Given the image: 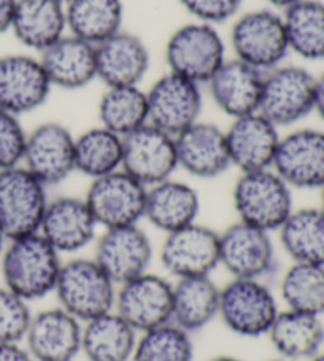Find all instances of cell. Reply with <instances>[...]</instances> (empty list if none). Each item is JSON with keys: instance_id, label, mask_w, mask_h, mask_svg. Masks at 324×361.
I'll list each match as a JSON object with an SVG mask.
<instances>
[{"instance_id": "6da1fadb", "label": "cell", "mask_w": 324, "mask_h": 361, "mask_svg": "<svg viewBox=\"0 0 324 361\" xmlns=\"http://www.w3.org/2000/svg\"><path fill=\"white\" fill-rule=\"evenodd\" d=\"M62 255L38 233L8 240L0 257L4 286L29 302L53 295Z\"/></svg>"}, {"instance_id": "7a4b0ae2", "label": "cell", "mask_w": 324, "mask_h": 361, "mask_svg": "<svg viewBox=\"0 0 324 361\" xmlns=\"http://www.w3.org/2000/svg\"><path fill=\"white\" fill-rule=\"evenodd\" d=\"M116 283L94 257L63 260L53 295L57 306L82 324L114 309Z\"/></svg>"}, {"instance_id": "3957f363", "label": "cell", "mask_w": 324, "mask_h": 361, "mask_svg": "<svg viewBox=\"0 0 324 361\" xmlns=\"http://www.w3.org/2000/svg\"><path fill=\"white\" fill-rule=\"evenodd\" d=\"M232 206L237 221L274 233L294 211L293 189L272 169L245 171L232 187Z\"/></svg>"}, {"instance_id": "277c9868", "label": "cell", "mask_w": 324, "mask_h": 361, "mask_svg": "<svg viewBox=\"0 0 324 361\" xmlns=\"http://www.w3.org/2000/svg\"><path fill=\"white\" fill-rule=\"evenodd\" d=\"M278 312L277 296L263 279L231 277L220 287L218 319L236 336H266Z\"/></svg>"}, {"instance_id": "5b68a950", "label": "cell", "mask_w": 324, "mask_h": 361, "mask_svg": "<svg viewBox=\"0 0 324 361\" xmlns=\"http://www.w3.org/2000/svg\"><path fill=\"white\" fill-rule=\"evenodd\" d=\"M168 72L206 85L226 61V44L216 25L189 23L177 27L165 47Z\"/></svg>"}, {"instance_id": "8992f818", "label": "cell", "mask_w": 324, "mask_h": 361, "mask_svg": "<svg viewBox=\"0 0 324 361\" xmlns=\"http://www.w3.org/2000/svg\"><path fill=\"white\" fill-rule=\"evenodd\" d=\"M235 57L259 72L282 66L289 54L287 32L280 13L254 10L239 16L230 32Z\"/></svg>"}, {"instance_id": "52a82bcc", "label": "cell", "mask_w": 324, "mask_h": 361, "mask_svg": "<svg viewBox=\"0 0 324 361\" xmlns=\"http://www.w3.org/2000/svg\"><path fill=\"white\" fill-rule=\"evenodd\" d=\"M48 202V187L23 165L0 170V230L6 240L37 233Z\"/></svg>"}, {"instance_id": "ba28073f", "label": "cell", "mask_w": 324, "mask_h": 361, "mask_svg": "<svg viewBox=\"0 0 324 361\" xmlns=\"http://www.w3.org/2000/svg\"><path fill=\"white\" fill-rule=\"evenodd\" d=\"M316 76L301 66H278L264 73L258 113L275 127L294 126L315 108Z\"/></svg>"}, {"instance_id": "9c48e42d", "label": "cell", "mask_w": 324, "mask_h": 361, "mask_svg": "<svg viewBox=\"0 0 324 361\" xmlns=\"http://www.w3.org/2000/svg\"><path fill=\"white\" fill-rule=\"evenodd\" d=\"M147 187L124 170L90 179L84 195L101 230L136 225L144 219Z\"/></svg>"}, {"instance_id": "30bf717a", "label": "cell", "mask_w": 324, "mask_h": 361, "mask_svg": "<svg viewBox=\"0 0 324 361\" xmlns=\"http://www.w3.org/2000/svg\"><path fill=\"white\" fill-rule=\"evenodd\" d=\"M114 311L138 333L168 324L173 314V281L147 271L119 283Z\"/></svg>"}, {"instance_id": "8fae6325", "label": "cell", "mask_w": 324, "mask_h": 361, "mask_svg": "<svg viewBox=\"0 0 324 361\" xmlns=\"http://www.w3.org/2000/svg\"><path fill=\"white\" fill-rule=\"evenodd\" d=\"M220 267L231 277L266 279L275 269V246L272 233L241 221L218 233Z\"/></svg>"}, {"instance_id": "7c38bea8", "label": "cell", "mask_w": 324, "mask_h": 361, "mask_svg": "<svg viewBox=\"0 0 324 361\" xmlns=\"http://www.w3.org/2000/svg\"><path fill=\"white\" fill-rule=\"evenodd\" d=\"M160 263L174 281L211 276L220 267L218 231L194 222L166 233L160 247Z\"/></svg>"}, {"instance_id": "4fadbf2b", "label": "cell", "mask_w": 324, "mask_h": 361, "mask_svg": "<svg viewBox=\"0 0 324 361\" xmlns=\"http://www.w3.org/2000/svg\"><path fill=\"white\" fill-rule=\"evenodd\" d=\"M149 124L176 137L203 111V90L190 80L168 72L146 90Z\"/></svg>"}, {"instance_id": "5bb4252c", "label": "cell", "mask_w": 324, "mask_h": 361, "mask_svg": "<svg viewBox=\"0 0 324 361\" xmlns=\"http://www.w3.org/2000/svg\"><path fill=\"white\" fill-rule=\"evenodd\" d=\"M21 165L49 187L75 171V135L62 122L48 121L27 132Z\"/></svg>"}, {"instance_id": "9a60e30c", "label": "cell", "mask_w": 324, "mask_h": 361, "mask_svg": "<svg viewBox=\"0 0 324 361\" xmlns=\"http://www.w3.org/2000/svg\"><path fill=\"white\" fill-rule=\"evenodd\" d=\"M94 244L95 262L118 286L151 271L154 246L139 224L101 230Z\"/></svg>"}, {"instance_id": "2e32d148", "label": "cell", "mask_w": 324, "mask_h": 361, "mask_svg": "<svg viewBox=\"0 0 324 361\" xmlns=\"http://www.w3.org/2000/svg\"><path fill=\"white\" fill-rule=\"evenodd\" d=\"M177 169L176 143L173 135L147 122L146 126L124 137L122 170L139 180L142 185L151 187L170 179Z\"/></svg>"}, {"instance_id": "e0dca14e", "label": "cell", "mask_w": 324, "mask_h": 361, "mask_svg": "<svg viewBox=\"0 0 324 361\" xmlns=\"http://www.w3.org/2000/svg\"><path fill=\"white\" fill-rule=\"evenodd\" d=\"M272 170L291 189H321L324 185V130L297 128L280 137Z\"/></svg>"}, {"instance_id": "ac0fdd59", "label": "cell", "mask_w": 324, "mask_h": 361, "mask_svg": "<svg viewBox=\"0 0 324 361\" xmlns=\"http://www.w3.org/2000/svg\"><path fill=\"white\" fill-rule=\"evenodd\" d=\"M51 89L53 86L38 57L29 54L0 57V109L21 118L43 106Z\"/></svg>"}, {"instance_id": "d6986e66", "label": "cell", "mask_w": 324, "mask_h": 361, "mask_svg": "<svg viewBox=\"0 0 324 361\" xmlns=\"http://www.w3.org/2000/svg\"><path fill=\"white\" fill-rule=\"evenodd\" d=\"M99 228L84 197L63 195L49 200L38 233L65 255L77 254L94 244Z\"/></svg>"}, {"instance_id": "ffe728a7", "label": "cell", "mask_w": 324, "mask_h": 361, "mask_svg": "<svg viewBox=\"0 0 324 361\" xmlns=\"http://www.w3.org/2000/svg\"><path fill=\"white\" fill-rule=\"evenodd\" d=\"M82 322L61 306L34 312L24 347L34 361H73L81 353Z\"/></svg>"}, {"instance_id": "44dd1931", "label": "cell", "mask_w": 324, "mask_h": 361, "mask_svg": "<svg viewBox=\"0 0 324 361\" xmlns=\"http://www.w3.org/2000/svg\"><path fill=\"white\" fill-rule=\"evenodd\" d=\"M177 166L193 178L213 179L231 169L225 130L198 121L174 137Z\"/></svg>"}, {"instance_id": "7402d4cb", "label": "cell", "mask_w": 324, "mask_h": 361, "mask_svg": "<svg viewBox=\"0 0 324 361\" xmlns=\"http://www.w3.org/2000/svg\"><path fill=\"white\" fill-rule=\"evenodd\" d=\"M231 160L241 173L272 169L280 132L261 113H251L231 121L225 130Z\"/></svg>"}, {"instance_id": "603a6c76", "label": "cell", "mask_w": 324, "mask_h": 361, "mask_svg": "<svg viewBox=\"0 0 324 361\" xmlns=\"http://www.w3.org/2000/svg\"><path fill=\"white\" fill-rule=\"evenodd\" d=\"M96 78L106 87L139 86L151 68V53L141 37L119 30L95 47Z\"/></svg>"}, {"instance_id": "cb8c5ba5", "label": "cell", "mask_w": 324, "mask_h": 361, "mask_svg": "<svg viewBox=\"0 0 324 361\" xmlns=\"http://www.w3.org/2000/svg\"><path fill=\"white\" fill-rule=\"evenodd\" d=\"M264 73L242 61L226 59L206 82L211 99L231 119L259 109Z\"/></svg>"}, {"instance_id": "d4e9b609", "label": "cell", "mask_w": 324, "mask_h": 361, "mask_svg": "<svg viewBox=\"0 0 324 361\" xmlns=\"http://www.w3.org/2000/svg\"><path fill=\"white\" fill-rule=\"evenodd\" d=\"M53 87L77 90L96 80L95 47L65 34L38 57Z\"/></svg>"}, {"instance_id": "484cf974", "label": "cell", "mask_w": 324, "mask_h": 361, "mask_svg": "<svg viewBox=\"0 0 324 361\" xmlns=\"http://www.w3.org/2000/svg\"><path fill=\"white\" fill-rule=\"evenodd\" d=\"M199 211V193L184 180L170 178L147 187L144 219L165 235L198 222Z\"/></svg>"}, {"instance_id": "4316f807", "label": "cell", "mask_w": 324, "mask_h": 361, "mask_svg": "<svg viewBox=\"0 0 324 361\" xmlns=\"http://www.w3.org/2000/svg\"><path fill=\"white\" fill-rule=\"evenodd\" d=\"M10 30L23 47L42 53L67 34L65 4L61 0H16Z\"/></svg>"}, {"instance_id": "83f0119b", "label": "cell", "mask_w": 324, "mask_h": 361, "mask_svg": "<svg viewBox=\"0 0 324 361\" xmlns=\"http://www.w3.org/2000/svg\"><path fill=\"white\" fill-rule=\"evenodd\" d=\"M266 336L280 358L312 360L323 349L324 324L320 315L285 307L277 314Z\"/></svg>"}, {"instance_id": "f1b7e54d", "label": "cell", "mask_w": 324, "mask_h": 361, "mask_svg": "<svg viewBox=\"0 0 324 361\" xmlns=\"http://www.w3.org/2000/svg\"><path fill=\"white\" fill-rule=\"evenodd\" d=\"M220 287L212 276L184 277L173 281V314L174 325L190 334L218 319Z\"/></svg>"}, {"instance_id": "f546056e", "label": "cell", "mask_w": 324, "mask_h": 361, "mask_svg": "<svg viewBox=\"0 0 324 361\" xmlns=\"http://www.w3.org/2000/svg\"><path fill=\"white\" fill-rule=\"evenodd\" d=\"M138 334L113 309L82 324L81 353L87 361H132Z\"/></svg>"}, {"instance_id": "4dcf8cb0", "label": "cell", "mask_w": 324, "mask_h": 361, "mask_svg": "<svg viewBox=\"0 0 324 361\" xmlns=\"http://www.w3.org/2000/svg\"><path fill=\"white\" fill-rule=\"evenodd\" d=\"M67 32L90 44L105 42L122 30V0H68L65 4Z\"/></svg>"}, {"instance_id": "1f68e13d", "label": "cell", "mask_w": 324, "mask_h": 361, "mask_svg": "<svg viewBox=\"0 0 324 361\" xmlns=\"http://www.w3.org/2000/svg\"><path fill=\"white\" fill-rule=\"evenodd\" d=\"M277 233L283 250L291 260L324 267L323 206L294 209Z\"/></svg>"}, {"instance_id": "d6a6232c", "label": "cell", "mask_w": 324, "mask_h": 361, "mask_svg": "<svg viewBox=\"0 0 324 361\" xmlns=\"http://www.w3.org/2000/svg\"><path fill=\"white\" fill-rule=\"evenodd\" d=\"M289 53L304 61L324 59V4L299 0L282 13Z\"/></svg>"}, {"instance_id": "836d02e7", "label": "cell", "mask_w": 324, "mask_h": 361, "mask_svg": "<svg viewBox=\"0 0 324 361\" xmlns=\"http://www.w3.org/2000/svg\"><path fill=\"white\" fill-rule=\"evenodd\" d=\"M124 138L103 126L75 135V171L90 179L122 169Z\"/></svg>"}, {"instance_id": "e575fe53", "label": "cell", "mask_w": 324, "mask_h": 361, "mask_svg": "<svg viewBox=\"0 0 324 361\" xmlns=\"http://www.w3.org/2000/svg\"><path fill=\"white\" fill-rule=\"evenodd\" d=\"M99 121L108 130L127 137L149 122L147 95L139 86L106 87L99 102Z\"/></svg>"}, {"instance_id": "d590c367", "label": "cell", "mask_w": 324, "mask_h": 361, "mask_svg": "<svg viewBox=\"0 0 324 361\" xmlns=\"http://www.w3.org/2000/svg\"><path fill=\"white\" fill-rule=\"evenodd\" d=\"M280 298L287 309L324 314V267L293 262L280 279Z\"/></svg>"}, {"instance_id": "8d00e7d4", "label": "cell", "mask_w": 324, "mask_h": 361, "mask_svg": "<svg viewBox=\"0 0 324 361\" xmlns=\"http://www.w3.org/2000/svg\"><path fill=\"white\" fill-rule=\"evenodd\" d=\"M192 334L168 322L138 334L132 361H193Z\"/></svg>"}, {"instance_id": "74e56055", "label": "cell", "mask_w": 324, "mask_h": 361, "mask_svg": "<svg viewBox=\"0 0 324 361\" xmlns=\"http://www.w3.org/2000/svg\"><path fill=\"white\" fill-rule=\"evenodd\" d=\"M32 307L27 300L0 286V343H24L32 320Z\"/></svg>"}, {"instance_id": "f35d334b", "label": "cell", "mask_w": 324, "mask_h": 361, "mask_svg": "<svg viewBox=\"0 0 324 361\" xmlns=\"http://www.w3.org/2000/svg\"><path fill=\"white\" fill-rule=\"evenodd\" d=\"M27 132L19 116L0 109V170L21 165Z\"/></svg>"}, {"instance_id": "ab89813d", "label": "cell", "mask_w": 324, "mask_h": 361, "mask_svg": "<svg viewBox=\"0 0 324 361\" xmlns=\"http://www.w3.org/2000/svg\"><path fill=\"white\" fill-rule=\"evenodd\" d=\"M187 13L199 23L220 24L230 21L241 10L242 0H179Z\"/></svg>"}, {"instance_id": "60d3db41", "label": "cell", "mask_w": 324, "mask_h": 361, "mask_svg": "<svg viewBox=\"0 0 324 361\" xmlns=\"http://www.w3.org/2000/svg\"><path fill=\"white\" fill-rule=\"evenodd\" d=\"M0 361H34L23 343H0Z\"/></svg>"}, {"instance_id": "b9f144b4", "label": "cell", "mask_w": 324, "mask_h": 361, "mask_svg": "<svg viewBox=\"0 0 324 361\" xmlns=\"http://www.w3.org/2000/svg\"><path fill=\"white\" fill-rule=\"evenodd\" d=\"M16 0H0V35L11 29Z\"/></svg>"}, {"instance_id": "7bdbcfd3", "label": "cell", "mask_w": 324, "mask_h": 361, "mask_svg": "<svg viewBox=\"0 0 324 361\" xmlns=\"http://www.w3.org/2000/svg\"><path fill=\"white\" fill-rule=\"evenodd\" d=\"M313 111L318 114V118L324 122V72L320 76H316Z\"/></svg>"}, {"instance_id": "ee69618b", "label": "cell", "mask_w": 324, "mask_h": 361, "mask_svg": "<svg viewBox=\"0 0 324 361\" xmlns=\"http://www.w3.org/2000/svg\"><path fill=\"white\" fill-rule=\"evenodd\" d=\"M266 2L270 4L272 6H275V8L285 10V8H288L289 5H293V4H296V2H299V0H266Z\"/></svg>"}, {"instance_id": "f6af8a7d", "label": "cell", "mask_w": 324, "mask_h": 361, "mask_svg": "<svg viewBox=\"0 0 324 361\" xmlns=\"http://www.w3.org/2000/svg\"><path fill=\"white\" fill-rule=\"evenodd\" d=\"M209 361H244L237 357H232V355H218V357H213Z\"/></svg>"}, {"instance_id": "bcb514c9", "label": "cell", "mask_w": 324, "mask_h": 361, "mask_svg": "<svg viewBox=\"0 0 324 361\" xmlns=\"http://www.w3.org/2000/svg\"><path fill=\"white\" fill-rule=\"evenodd\" d=\"M6 243H8V240H6V236L4 235V231L0 230V257H2V254H4V249L6 246Z\"/></svg>"}, {"instance_id": "7dc6e473", "label": "cell", "mask_w": 324, "mask_h": 361, "mask_svg": "<svg viewBox=\"0 0 324 361\" xmlns=\"http://www.w3.org/2000/svg\"><path fill=\"white\" fill-rule=\"evenodd\" d=\"M312 361H324V350H320L316 355L312 358Z\"/></svg>"}, {"instance_id": "c3c4849f", "label": "cell", "mask_w": 324, "mask_h": 361, "mask_svg": "<svg viewBox=\"0 0 324 361\" xmlns=\"http://www.w3.org/2000/svg\"><path fill=\"white\" fill-rule=\"evenodd\" d=\"M320 190H321V202H323V203H321V206H323V208H324V185L321 187Z\"/></svg>"}, {"instance_id": "681fc988", "label": "cell", "mask_w": 324, "mask_h": 361, "mask_svg": "<svg viewBox=\"0 0 324 361\" xmlns=\"http://www.w3.org/2000/svg\"><path fill=\"white\" fill-rule=\"evenodd\" d=\"M268 361H289V360H285V358L277 357V358H272V360H268Z\"/></svg>"}, {"instance_id": "f907efd6", "label": "cell", "mask_w": 324, "mask_h": 361, "mask_svg": "<svg viewBox=\"0 0 324 361\" xmlns=\"http://www.w3.org/2000/svg\"><path fill=\"white\" fill-rule=\"evenodd\" d=\"M61 2H63V4H67V2H68V0H61Z\"/></svg>"}]
</instances>
